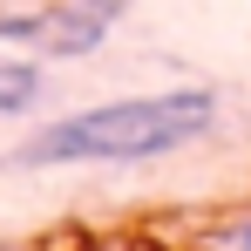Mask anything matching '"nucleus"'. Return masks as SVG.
I'll list each match as a JSON object with an SVG mask.
<instances>
[{
    "label": "nucleus",
    "instance_id": "f257e3e1",
    "mask_svg": "<svg viewBox=\"0 0 251 251\" xmlns=\"http://www.w3.org/2000/svg\"><path fill=\"white\" fill-rule=\"evenodd\" d=\"M217 123V95L210 88H163V95H123V102H95L61 123H41L27 143H14L21 170H61V163H156L190 150Z\"/></svg>",
    "mask_w": 251,
    "mask_h": 251
},
{
    "label": "nucleus",
    "instance_id": "f03ea898",
    "mask_svg": "<svg viewBox=\"0 0 251 251\" xmlns=\"http://www.w3.org/2000/svg\"><path fill=\"white\" fill-rule=\"evenodd\" d=\"M123 0H68V7H41V14H0V41H27L34 54L75 61L88 48H102V34L116 27Z\"/></svg>",
    "mask_w": 251,
    "mask_h": 251
},
{
    "label": "nucleus",
    "instance_id": "7ed1b4c3",
    "mask_svg": "<svg viewBox=\"0 0 251 251\" xmlns=\"http://www.w3.org/2000/svg\"><path fill=\"white\" fill-rule=\"evenodd\" d=\"M41 61L34 54H0V116H27L41 102Z\"/></svg>",
    "mask_w": 251,
    "mask_h": 251
},
{
    "label": "nucleus",
    "instance_id": "20e7f679",
    "mask_svg": "<svg viewBox=\"0 0 251 251\" xmlns=\"http://www.w3.org/2000/svg\"><path fill=\"white\" fill-rule=\"evenodd\" d=\"M197 251H251V210H231V217H217L204 231V245Z\"/></svg>",
    "mask_w": 251,
    "mask_h": 251
}]
</instances>
